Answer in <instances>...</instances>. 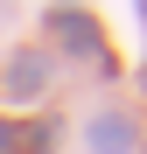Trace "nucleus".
<instances>
[{
	"mask_svg": "<svg viewBox=\"0 0 147 154\" xmlns=\"http://www.w3.org/2000/svg\"><path fill=\"white\" fill-rule=\"evenodd\" d=\"M126 140H133L126 112H98V119H91V147H98V154H126Z\"/></svg>",
	"mask_w": 147,
	"mask_h": 154,
	"instance_id": "f257e3e1",
	"label": "nucleus"
},
{
	"mask_svg": "<svg viewBox=\"0 0 147 154\" xmlns=\"http://www.w3.org/2000/svg\"><path fill=\"white\" fill-rule=\"evenodd\" d=\"M49 133L42 126H0V154H28V147H42Z\"/></svg>",
	"mask_w": 147,
	"mask_h": 154,
	"instance_id": "f03ea898",
	"label": "nucleus"
},
{
	"mask_svg": "<svg viewBox=\"0 0 147 154\" xmlns=\"http://www.w3.org/2000/svg\"><path fill=\"white\" fill-rule=\"evenodd\" d=\"M56 28L70 35V49H91V28H84V21H77V14H56Z\"/></svg>",
	"mask_w": 147,
	"mask_h": 154,
	"instance_id": "7ed1b4c3",
	"label": "nucleus"
}]
</instances>
